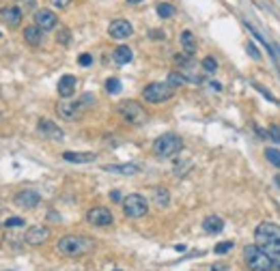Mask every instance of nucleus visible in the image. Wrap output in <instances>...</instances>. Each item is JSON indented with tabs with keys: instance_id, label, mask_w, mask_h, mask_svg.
I'll use <instances>...</instances> for the list:
<instances>
[{
	"instance_id": "f257e3e1",
	"label": "nucleus",
	"mask_w": 280,
	"mask_h": 271,
	"mask_svg": "<svg viewBox=\"0 0 280 271\" xmlns=\"http://www.w3.org/2000/svg\"><path fill=\"white\" fill-rule=\"evenodd\" d=\"M255 241L265 254L276 258L280 254V226L274 222L259 224L257 230H255Z\"/></svg>"
},
{
	"instance_id": "f03ea898",
	"label": "nucleus",
	"mask_w": 280,
	"mask_h": 271,
	"mask_svg": "<svg viewBox=\"0 0 280 271\" xmlns=\"http://www.w3.org/2000/svg\"><path fill=\"white\" fill-rule=\"evenodd\" d=\"M56 248L65 256H86L93 252L95 241L84 237V234H65V237L58 239Z\"/></svg>"
},
{
	"instance_id": "7ed1b4c3",
	"label": "nucleus",
	"mask_w": 280,
	"mask_h": 271,
	"mask_svg": "<svg viewBox=\"0 0 280 271\" xmlns=\"http://www.w3.org/2000/svg\"><path fill=\"white\" fill-rule=\"evenodd\" d=\"M243 263L250 271H274V258L265 254L257 243L243 248Z\"/></svg>"
},
{
	"instance_id": "20e7f679",
	"label": "nucleus",
	"mask_w": 280,
	"mask_h": 271,
	"mask_svg": "<svg viewBox=\"0 0 280 271\" xmlns=\"http://www.w3.org/2000/svg\"><path fill=\"white\" fill-rule=\"evenodd\" d=\"M181 149H183V140H181V136H177V133H162L160 138H155V142H153V153L162 159L177 155Z\"/></svg>"
},
{
	"instance_id": "39448f33",
	"label": "nucleus",
	"mask_w": 280,
	"mask_h": 271,
	"mask_svg": "<svg viewBox=\"0 0 280 271\" xmlns=\"http://www.w3.org/2000/svg\"><path fill=\"white\" fill-rule=\"evenodd\" d=\"M175 95V88L168 82H151L142 88V99L149 104H164Z\"/></svg>"
},
{
	"instance_id": "423d86ee",
	"label": "nucleus",
	"mask_w": 280,
	"mask_h": 271,
	"mask_svg": "<svg viewBox=\"0 0 280 271\" xmlns=\"http://www.w3.org/2000/svg\"><path fill=\"white\" fill-rule=\"evenodd\" d=\"M123 211L132 220L144 218L147 211H149V202H147V198H144L142 194H130V196L123 198Z\"/></svg>"
},
{
	"instance_id": "0eeeda50",
	"label": "nucleus",
	"mask_w": 280,
	"mask_h": 271,
	"mask_svg": "<svg viewBox=\"0 0 280 271\" xmlns=\"http://www.w3.org/2000/svg\"><path fill=\"white\" fill-rule=\"evenodd\" d=\"M119 114L132 125H140L147 121V112H144V108L136 101H123L119 106Z\"/></svg>"
},
{
	"instance_id": "6e6552de",
	"label": "nucleus",
	"mask_w": 280,
	"mask_h": 271,
	"mask_svg": "<svg viewBox=\"0 0 280 271\" xmlns=\"http://www.w3.org/2000/svg\"><path fill=\"white\" fill-rule=\"evenodd\" d=\"M82 110H84V106L80 104V101H69V99H63V101L56 104V114L60 116V119H65V121L80 119Z\"/></svg>"
},
{
	"instance_id": "1a4fd4ad",
	"label": "nucleus",
	"mask_w": 280,
	"mask_h": 271,
	"mask_svg": "<svg viewBox=\"0 0 280 271\" xmlns=\"http://www.w3.org/2000/svg\"><path fill=\"white\" fill-rule=\"evenodd\" d=\"M86 222L93 224V226H110L114 222L110 209H106V207H93V209H88L86 213Z\"/></svg>"
},
{
	"instance_id": "9d476101",
	"label": "nucleus",
	"mask_w": 280,
	"mask_h": 271,
	"mask_svg": "<svg viewBox=\"0 0 280 271\" xmlns=\"http://www.w3.org/2000/svg\"><path fill=\"white\" fill-rule=\"evenodd\" d=\"M13 202L20 207V209H35L39 202H41V196L37 192H33V189H24V192H17Z\"/></svg>"
},
{
	"instance_id": "9b49d317",
	"label": "nucleus",
	"mask_w": 280,
	"mask_h": 271,
	"mask_svg": "<svg viewBox=\"0 0 280 271\" xmlns=\"http://www.w3.org/2000/svg\"><path fill=\"white\" fill-rule=\"evenodd\" d=\"M48 237H50V228H46V226H30L24 234V241L28 246H41V243L48 241Z\"/></svg>"
},
{
	"instance_id": "f8f14e48",
	"label": "nucleus",
	"mask_w": 280,
	"mask_h": 271,
	"mask_svg": "<svg viewBox=\"0 0 280 271\" xmlns=\"http://www.w3.org/2000/svg\"><path fill=\"white\" fill-rule=\"evenodd\" d=\"M35 24H37L41 30H52V28H56L58 17H56V13H52L50 9H39V11H35Z\"/></svg>"
},
{
	"instance_id": "ddd939ff",
	"label": "nucleus",
	"mask_w": 280,
	"mask_h": 271,
	"mask_svg": "<svg viewBox=\"0 0 280 271\" xmlns=\"http://www.w3.org/2000/svg\"><path fill=\"white\" fill-rule=\"evenodd\" d=\"M108 32H110L112 39H128V37H132L134 28L128 20H114L110 26H108Z\"/></svg>"
},
{
	"instance_id": "4468645a",
	"label": "nucleus",
	"mask_w": 280,
	"mask_h": 271,
	"mask_svg": "<svg viewBox=\"0 0 280 271\" xmlns=\"http://www.w3.org/2000/svg\"><path fill=\"white\" fill-rule=\"evenodd\" d=\"M0 17H3V22L7 26H11V28H17V26L22 24V9L20 7H7L0 11Z\"/></svg>"
},
{
	"instance_id": "2eb2a0df",
	"label": "nucleus",
	"mask_w": 280,
	"mask_h": 271,
	"mask_svg": "<svg viewBox=\"0 0 280 271\" xmlns=\"http://www.w3.org/2000/svg\"><path fill=\"white\" fill-rule=\"evenodd\" d=\"M37 129H39L41 136H46V138H50V140H63V131L48 119H41L39 125H37Z\"/></svg>"
},
{
	"instance_id": "dca6fc26",
	"label": "nucleus",
	"mask_w": 280,
	"mask_h": 271,
	"mask_svg": "<svg viewBox=\"0 0 280 271\" xmlns=\"http://www.w3.org/2000/svg\"><path fill=\"white\" fill-rule=\"evenodd\" d=\"M76 82H78V80L74 76H63L58 80V95L63 99H69L71 95L76 93Z\"/></svg>"
},
{
	"instance_id": "f3484780",
	"label": "nucleus",
	"mask_w": 280,
	"mask_h": 271,
	"mask_svg": "<svg viewBox=\"0 0 280 271\" xmlns=\"http://www.w3.org/2000/svg\"><path fill=\"white\" fill-rule=\"evenodd\" d=\"M106 173H112V175H123V177H132L138 173V166L136 164H108L104 166Z\"/></svg>"
},
{
	"instance_id": "a211bd4d",
	"label": "nucleus",
	"mask_w": 280,
	"mask_h": 271,
	"mask_svg": "<svg viewBox=\"0 0 280 271\" xmlns=\"http://www.w3.org/2000/svg\"><path fill=\"white\" fill-rule=\"evenodd\" d=\"M63 159L71 161V164H88V161H95L97 159V153H63Z\"/></svg>"
},
{
	"instance_id": "6ab92c4d",
	"label": "nucleus",
	"mask_w": 280,
	"mask_h": 271,
	"mask_svg": "<svg viewBox=\"0 0 280 271\" xmlns=\"http://www.w3.org/2000/svg\"><path fill=\"white\" fill-rule=\"evenodd\" d=\"M132 58H134V54H132V48H128V45H119V48H114V52H112V60L119 67L132 62Z\"/></svg>"
},
{
	"instance_id": "aec40b11",
	"label": "nucleus",
	"mask_w": 280,
	"mask_h": 271,
	"mask_svg": "<svg viewBox=\"0 0 280 271\" xmlns=\"http://www.w3.org/2000/svg\"><path fill=\"white\" fill-rule=\"evenodd\" d=\"M222 228H224V220L218 218V215H209V218L203 220V230H205V232L218 234V232H222Z\"/></svg>"
},
{
	"instance_id": "412c9836",
	"label": "nucleus",
	"mask_w": 280,
	"mask_h": 271,
	"mask_svg": "<svg viewBox=\"0 0 280 271\" xmlns=\"http://www.w3.org/2000/svg\"><path fill=\"white\" fill-rule=\"evenodd\" d=\"M24 39H26V43H30V45H41V41H43V30L39 28L37 24L26 26V28H24Z\"/></svg>"
},
{
	"instance_id": "4be33fe9",
	"label": "nucleus",
	"mask_w": 280,
	"mask_h": 271,
	"mask_svg": "<svg viewBox=\"0 0 280 271\" xmlns=\"http://www.w3.org/2000/svg\"><path fill=\"white\" fill-rule=\"evenodd\" d=\"M181 48H183V52L185 54H190V56H192V54L196 52V37L190 30H183L181 32Z\"/></svg>"
},
{
	"instance_id": "5701e85b",
	"label": "nucleus",
	"mask_w": 280,
	"mask_h": 271,
	"mask_svg": "<svg viewBox=\"0 0 280 271\" xmlns=\"http://www.w3.org/2000/svg\"><path fill=\"white\" fill-rule=\"evenodd\" d=\"M153 200H155L160 207H168V202H170L168 189L166 187H155V189H153Z\"/></svg>"
},
{
	"instance_id": "b1692460",
	"label": "nucleus",
	"mask_w": 280,
	"mask_h": 271,
	"mask_svg": "<svg viewBox=\"0 0 280 271\" xmlns=\"http://www.w3.org/2000/svg\"><path fill=\"white\" fill-rule=\"evenodd\" d=\"M265 159H267L272 166H276V168L280 170V151H278V149H267V151H265Z\"/></svg>"
},
{
	"instance_id": "393cba45",
	"label": "nucleus",
	"mask_w": 280,
	"mask_h": 271,
	"mask_svg": "<svg viewBox=\"0 0 280 271\" xmlns=\"http://www.w3.org/2000/svg\"><path fill=\"white\" fill-rule=\"evenodd\" d=\"M158 15L160 17H173L175 15V7L168 5V3H160L158 5Z\"/></svg>"
},
{
	"instance_id": "a878e982",
	"label": "nucleus",
	"mask_w": 280,
	"mask_h": 271,
	"mask_svg": "<svg viewBox=\"0 0 280 271\" xmlns=\"http://www.w3.org/2000/svg\"><path fill=\"white\" fill-rule=\"evenodd\" d=\"M201 65H203V69L207 71V74H213V71L218 69V60H215L213 56H205Z\"/></svg>"
},
{
	"instance_id": "bb28decb",
	"label": "nucleus",
	"mask_w": 280,
	"mask_h": 271,
	"mask_svg": "<svg viewBox=\"0 0 280 271\" xmlns=\"http://www.w3.org/2000/svg\"><path fill=\"white\" fill-rule=\"evenodd\" d=\"M106 90L110 95H116V93H121V82L116 78H110V80H106Z\"/></svg>"
},
{
	"instance_id": "cd10ccee",
	"label": "nucleus",
	"mask_w": 280,
	"mask_h": 271,
	"mask_svg": "<svg viewBox=\"0 0 280 271\" xmlns=\"http://www.w3.org/2000/svg\"><path fill=\"white\" fill-rule=\"evenodd\" d=\"M166 82L170 84V86H181V84H185V76H181V74H175V71H173V74H168V80H166Z\"/></svg>"
},
{
	"instance_id": "c85d7f7f",
	"label": "nucleus",
	"mask_w": 280,
	"mask_h": 271,
	"mask_svg": "<svg viewBox=\"0 0 280 271\" xmlns=\"http://www.w3.org/2000/svg\"><path fill=\"white\" fill-rule=\"evenodd\" d=\"M233 250V241H224V243H218V246L213 248L215 254H227V252Z\"/></svg>"
},
{
	"instance_id": "c756f323",
	"label": "nucleus",
	"mask_w": 280,
	"mask_h": 271,
	"mask_svg": "<svg viewBox=\"0 0 280 271\" xmlns=\"http://www.w3.org/2000/svg\"><path fill=\"white\" fill-rule=\"evenodd\" d=\"M69 39H71L69 28H60V30H58V35H56V41H58V43H63V45H67V43H69Z\"/></svg>"
},
{
	"instance_id": "7c9ffc66",
	"label": "nucleus",
	"mask_w": 280,
	"mask_h": 271,
	"mask_svg": "<svg viewBox=\"0 0 280 271\" xmlns=\"http://www.w3.org/2000/svg\"><path fill=\"white\" fill-rule=\"evenodd\" d=\"M269 136H272L274 142H280V127L278 125H269Z\"/></svg>"
},
{
	"instance_id": "2f4dec72",
	"label": "nucleus",
	"mask_w": 280,
	"mask_h": 271,
	"mask_svg": "<svg viewBox=\"0 0 280 271\" xmlns=\"http://www.w3.org/2000/svg\"><path fill=\"white\" fill-rule=\"evenodd\" d=\"M78 62H80V65H82V67H88V65H91V62H93V56H91V54H80Z\"/></svg>"
},
{
	"instance_id": "473e14b6",
	"label": "nucleus",
	"mask_w": 280,
	"mask_h": 271,
	"mask_svg": "<svg viewBox=\"0 0 280 271\" xmlns=\"http://www.w3.org/2000/svg\"><path fill=\"white\" fill-rule=\"evenodd\" d=\"M248 54H250V56L255 58V60H259V58H261V52L257 50V45H255V43H248Z\"/></svg>"
},
{
	"instance_id": "72a5a7b5",
	"label": "nucleus",
	"mask_w": 280,
	"mask_h": 271,
	"mask_svg": "<svg viewBox=\"0 0 280 271\" xmlns=\"http://www.w3.org/2000/svg\"><path fill=\"white\" fill-rule=\"evenodd\" d=\"M5 224H7V228H13V226H24V220L22 218H9Z\"/></svg>"
},
{
	"instance_id": "f704fd0d",
	"label": "nucleus",
	"mask_w": 280,
	"mask_h": 271,
	"mask_svg": "<svg viewBox=\"0 0 280 271\" xmlns=\"http://www.w3.org/2000/svg\"><path fill=\"white\" fill-rule=\"evenodd\" d=\"M255 88H257V90H261V93H263V95H265V97L269 99V101H274V104H278V99H276V97H274L272 93H269V90H265L263 86H259V84H255Z\"/></svg>"
},
{
	"instance_id": "c9c22d12",
	"label": "nucleus",
	"mask_w": 280,
	"mask_h": 271,
	"mask_svg": "<svg viewBox=\"0 0 280 271\" xmlns=\"http://www.w3.org/2000/svg\"><path fill=\"white\" fill-rule=\"evenodd\" d=\"M211 271H229V265L227 263H213Z\"/></svg>"
},
{
	"instance_id": "e433bc0d",
	"label": "nucleus",
	"mask_w": 280,
	"mask_h": 271,
	"mask_svg": "<svg viewBox=\"0 0 280 271\" xmlns=\"http://www.w3.org/2000/svg\"><path fill=\"white\" fill-rule=\"evenodd\" d=\"M69 3H71V0H52V5H54V7H58V9H65Z\"/></svg>"
},
{
	"instance_id": "4c0bfd02",
	"label": "nucleus",
	"mask_w": 280,
	"mask_h": 271,
	"mask_svg": "<svg viewBox=\"0 0 280 271\" xmlns=\"http://www.w3.org/2000/svg\"><path fill=\"white\" fill-rule=\"evenodd\" d=\"M22 7L24 9H33L35 7V0H22Z\"/></svg>"
},
{
	"instance_id": "58836bf2",
	"label": "nucleus",
	"mask_w": 280,
	"mask_h": 271,
	"mask_svg": "<svg viewBox=\"0 0 280 271\" xmlns=\"http://www.w3.org/2000/svg\"><path fill=\"white\" fill-rule=\"evenodd\" d=\"M151 37H153V39H164V32H158V30H153V32H151Z\"/></svg>"
},
{
	"instance_id": "ea45409f",
	"label": "nucleus",
	"mask_w": 280,
	"mask_h": 271,
	"mask_svg": "<svg viewBox=\"0 0 280 271\" xmlns=\"http://www.w3.org/2000/svg\"><path fill=\"white\" fill-rule=\"evenodd\" d=\"M274 269H278V271H280V254L274 258Z\"/></svg>"
},
{
	"instance_id": "a19ab883",
	"label": "nucleus",
	"mask_w": 280,
	"mask_h": 271,
	"mask_svg": "<svg viewBox=\"0 0 280 271\" xmlns=\"http://www.w3.org/2000/svg\"><path fill=\"white\" fill-rule=\"evenodd\" d=\"M110 198H112V200H121V194H119V192H112Z\"/></svg>"
},
{
	"instance_id": "79ce46f5",
	"label": "nucleus",
	"mask_w": 280,
	"mask_h": 271,
	"mask_svg": "<svg viewBox=\"0 0 280 271\" xmlns=\"http://www.w3.org/2000/svg\"><path fill=\"white\" fill-rule=\"evenodd\" d=\"M128 3H134V5H136V3H142V0H128Z\"/></svg>"
},
{
	"instance_id": "37998d69",
	"label": "nucleus",
	"mask_w": 280,
	"mask_h": 271,
	"mask_svg": "<svg viewBox=\"0 0 280 271\" xmlns=\"http://www.w3.org/2000/svg\"><path fill=\"white\" fill-rule=\"evenodd\" d=\"M114 271H121V269H114Z\"/></svg>"
}]
</instances>
